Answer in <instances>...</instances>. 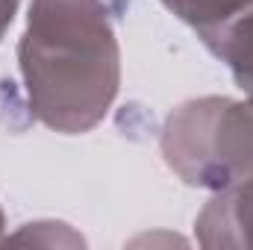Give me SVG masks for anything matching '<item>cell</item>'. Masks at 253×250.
Segmentation results:
<instances>
[{
  "label": "cell",
  "instance_id": "cell-1",
  "mask_svg": "<svg viewBox=\"0 0 253 250\" xmlns=\"http://www.w3.org/2000/svg\"><path fill=\"white\" fill-rule=\"evenodd\" d=\"M18 68L36 121L65 135L94 129L121 88V47L103 0H33Z\"/></svg>",
  "mask_w": 253,
  "mask_h": 250
},
{
  "label": "cell",
  "instance_id": "cell-2",
  "mask_svg": "<svg viewBox=\"0 0 253 250\" xmlns=\"http://www.w3.org/2000/svg\"><path fill=\"white\" fill-rule=\"evenodd\" d=\"M159 150L165 165L203 191H221L253 177V97H191L171 109Z\"/></svg>",
  "mask_w": 253,
  "mask_h": 250
},
{
  "label": "cell",
  "instance_id": "cell-3",
  "mask_svg": "<svg viewBox=\"0 0 253 250\" xmlns=\"http://www.w3.org/2000/svg\"><path fill=\"white\" fill-rule=\"evenodd\" d=\"M194 236L206 250H253V177L212 191L194 218Z\"/></svg>",
  "mask_w": 253,
  "mask_h": 250
},
{
  "label": "cell",
  "instance_id": "cell-4",
  "mask_svg": "<svg viewBox=\"0 0 253 250\" xmlns=\"http://www.w3.org/2000/svg\"><path fill=\"white\" fill-rule=\"evenodd\" d=\"M203 44L230 68L233 80L245 88V94L253 97V12L236 18Z\"/></svg>",
  "mask_w": 253,
  "mask_h": 250
},
{
  "label": "cell",
  "instance_id": "cell-5",
  "mask_svg": "<svg viewBox=\"0 0 253 250\" xmlns=\"http://www.w3.org/2000/svg\"><path fill=\"white\" fill-rule=\"evenodd\" d=\"M159 3L183 24H189L200 36V42L224 30L236 18L253 12V0H159Z\"/></svg>",
  "mask_w": 253,
  "mask_h": 250
},
{
  "label": "cell",
  "instance_id": "cell-6",
  "mask_svg": "<svg viewBox=\"0 0 253 250\" xmlns=\"http://www.w3.org/2000/svg\"><path fill=\"white\" fill-rule=\"evenodd\" d=\"M3 245H42V248H83V236L62 221H36L24 224L18 233L6 236Z\"/></svg>",
  "mask_w": 253,
  "mask_h": 250
},
{
  "label": "cell",
  "instance_id": "cell-7",
  "mask_svg": "<svg viewBox=\"0 0 253 250\" xmlns=\"http://www.w3.org/2000/svg\"><path fill=\"white\" fill-rule=\"evenodd\" d=\"M18 6H21V0H0V42H3L6 30L12 27V21L18 15Z\"/></svg>",
  "mask_w": 253,
  "mask_h": 250
},
{
  "label": "cell",
  "instance_id": "cell-8",
  "mask_svg": "<svg viewBox=\"0 0 253 250\" xmlns=\"http://www.w3.org/2000/svg\"><path fill=\"white\" fill-rule=\"evenodd\" d=\"M3 230H6V218H3V209H0V245H3Z\"/></svg>",
  "mask_w": 253,
  "mask_h": 250
}]
</instances>
